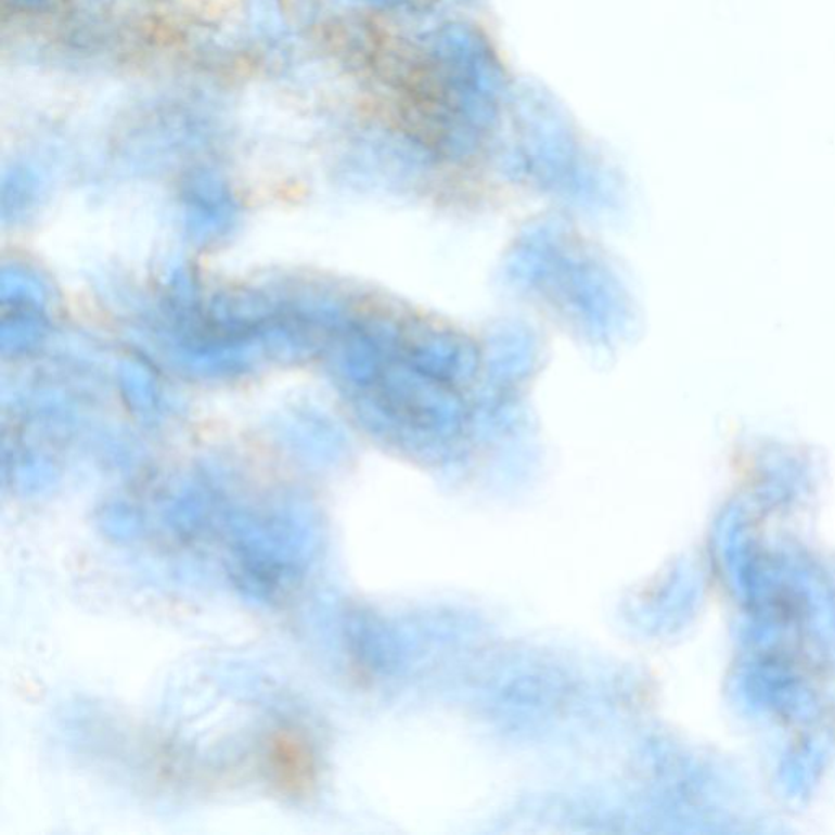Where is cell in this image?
<instances>
[{
	"instance_id": "obj_1",
	"label": "cell",
	"mask_w": 835,
	"mask_h": 835,
	"mask_svg": "<svg viewBox=\"0 0 835 835\" xmlns=\"http://www.w3.org/2000/svg\"><path fill=\"white\" fill-rule=\"evenodd\" d=\"M184 228L197 244H216L235 228L237 209L219 191H200L187 203Z\"/></svg>"
},
{
	"instance_id": "obj_2",
	"label": "cell",
	"mask_w": 835,
	"mask_h": 835,
	"mask_svg": "<svg viewBox=\"0 0 835 835\" xmlns=\"http://www.w3.org/2000/svg\"><path fill=\"white\" fill-rule=\"evenodd\" d=\"M121 384L132 407L141 413H152L158 401V390L149 371L132 362L125 364L121 369Z\"/></svg>"
}]
</instances>
